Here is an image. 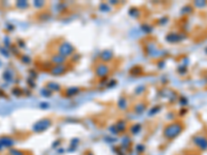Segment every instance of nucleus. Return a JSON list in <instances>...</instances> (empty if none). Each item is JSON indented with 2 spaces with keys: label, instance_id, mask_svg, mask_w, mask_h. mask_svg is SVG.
<instances>
[{
  "label": "nucleus",
  "instance_id": "7ed1b4c3",
  "mask_svg": "<svg viewBox=\"0 0 207 155\" xmlns=\"http://www.w3.org/2000/svg\"><path fill=\"white\" fill-rule=\"evenodd\" d=\"M194 144L199 147L201 150H206L207 149V139L204 136L198 135L196 138H194Z\"/></svg>",
  "mask_w": 207,
  "mask_h": 155
},
{
  "label": "nucleus",
  "instance_id": "423d86ee",
  "mask_svg": "<svg viewBox=\"0 0 207 155\" xmlns=\"http://www.w3.org/2000/svg\"><path fill=\"white\" fill-rule=\"evenodd\" d=\"M188 155H196V154H188Z\"/></svg>",
  "mask_w": 207,
  "mask_h": 155
},
{
  "label": "nucleus",
  "instance_id": "f03ea898",
  "mask_svg": "<svg viewBox=\"0 0 207 155\" xmlns=\"http://www.w3.org/2000/svg\"><path fill=\"white\" fill-rule=\"evenodd\" d=\"M50 125H51V120L43 119V120H41L39 122H38L34 125V130H35V131H38V132L44 131V130L47 129Z\"/></svg>",
  "mask_w": 207,
  "mask_h": 155
},
{
  "label": "nucleus",
  "instance_id": "f257e3e1",
  "mask_svg": "<svg viewBox=\"0 0 207 155\" xmlns=\"http://www.w3.org/2000/svg\"><path fill=\"white\" fill-rule=\"evenodd\" d=\"M183 130V126L181 123H172L166 126V128L164 129V136L168 140H173L176 136L179 135L181 131Z\"/></svg>",
  "mask_w": 207,
  "mask_h": 155
},
{
  "label": "nucleus",
  "instance_id": "20e7f679",
  "mask_svg": "<svg viewBox=\"0 0 207 155\" xmlns=\"http://www.w3.org/2000/svg\"><path fill=\"white\" fill-rule=\"evenodd\" d=\"M0 144L5 146V147H10V146L14 144V141L10 138H3V139H1V141H0Z\"/></svg>",
  "mask_w": 207,
  "mask_h": 155
},
{
  "label": "nucleus",
  "instance_id": "39448f33",
  "mask_svg": "<svg viewBox=\"0 0 207 155\" xmlns=\"http://www.w3.org/2000/svg\"><path fill=\"white\" fill-rule=\"evenodd\" d=\"M11 155H24V153L18 150H11Z\"/></svg>",
  "mask_w": 207,
  "mask_h": 155
}]
</instances>
